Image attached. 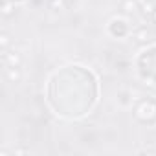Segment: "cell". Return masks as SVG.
Masks as SVG:
<instances>
[{
  "instance_id": "obj_1",
  "label": "cell",
  "mask_w": 156,
  "mask_h": 156,
  "mask_svg": "<svg viewBox=\"0 0 156 156\" xmlns=\"http://www.w3.org/2000/svg\"><path fill=\"white\" fill-rule=\"evenodd\" d=\"M136 41H138V42H147V41H149V31H147L145 28H141V30L136 33Z\"/></svg>"
},
{
  "instance_id": "obj_2",
  "label": "cell",
  "mask_w": 156,
  "mask_h": 156,
  "mask_svg": "<svg viewBox=\"0 0 156 156\" xmlns=\"http://www.w3.org/2000/svg\"><path fill=\"white\" fill-rule=\"evenodd\" d=\"M8 77H9V81H13V83H15V81H19V79H20V73H19V70H17L15 66H11V68H9V72H8Z\"/></svg>"
},
{
  "instance_id": "obj_3",
  "label": "cell",
  "mask_w": 156,
  "mask_h": 156,
  "mask_svg": "<svg viewBox=\"0 0 156 156\" xmlns=\"http://www.w3.org/2000/svg\"><path fill=\"white\" fill-rule=\"evenodd\" d=\"M6 59H8V62H9L11 66H17V64L20 62V57H19L17 53H11V55H8Z\"/></svg>"
},
{
  "instance_id": "obj_4",
  "label": "cell",
  "mask_w": 156,
  "mask_h": 156,
  "mask_svg": "<svg viewBox=\"0 0 156 156\" xmlns=\"http://www.w3.org/2000/svg\"><path fill=\"white\" fill-rule=\"evenodd\" d=\"M143 13H149V15H151V13H154V9H152V4H151V2L143 6Z\"/></svg>"
},
{
  "instance_id": "obj_5",
  "label": "cell",
  "mask_w": 156,
  "mask_h": 156,
  "mask_svg": "<svg viewBox=\"0 0 156 156\" xmlns=\"http://www.w3.org/2000/svg\"><path fill=\"white\" fill-rule=\"evenodd\" d=\"M8 42H9V37L4 33V35H2V46H8Z\"/></svg>"
},
{
  "instance_id": "obj_6",
  "label": "cell",
  "mask_w": 156,
  "mask_h": 156,
  "mask_svg": "<svg viewBox=\"0 0 156 156\" xmlns=\"http://www.w3.org/2000/svg\"><path fill=\"white\" fill-rule=\"evenodd\" d=\"M154 17H156V15H154Z\"/></svg>"
}]
</instances>
